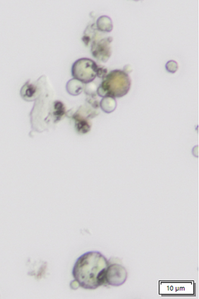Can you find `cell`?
Returning a JSON list of instances; mask_svg holds the SVG:
<instances>
[{"mask_svg": "<svg viewBox=\"0 0 199 299\" xmlns=\"http://www.w3.org/2000/svg\"><path fill=\"white\" fill-rule=\"evenodd\" d=\"M108 265V261L100 252H87L81 255L75 262L72 275L80 287L85 289L94 290L105 283Z\"/></svg>", "mask_w": 199, "mask_h": 299, "instance_id": "1", "label": "cell"}, {"mask_svg": "<svg viewBox=\"0 0 199 299\" xmlns=\"http://www.w3.org/2000/svg\"><path fill=\"white\" fill-rule=\"evenodd\" d=\"M132 86V80L128 74L120 69L109 72L98 88L97 94L100 97L120 98L126 96Z\"/></svg>", "mask_w": 199, "mask_h": 299, "instance_id": "2", "label": "cell"}, {"mask_svg": "<svg viewBox=\"0 0 199 299\" xmlns=\"http://www.w3.org/2000/svg\"><path fill=\"white\" fill-rule=\"evenodd\" d=\"M98 65L92 59L81 58L74 62L71 68L73 78L84 84L93 82L97 76Z\"/></svg>", "mask_w": 199, "mask_h": 299, "instance_id": "3", "label": "cell"}, {"mask_svg": "<svg viewBox=\"0 0 199 299\" xmlns=\"http://www.w3.org/2000/svg\"><path fill=\"white\" fill-rule=\"evenodd\" d=\"M194 281H160V294L162 296H191L195 294Z\"/></svg>", "mask_w": 199, "mask_h": 299, "instance_id": "4", "label": "cell"}, {"mask_svg": "<svg viewBox=\"0 0 199 299\" xmlns=\"http://www.w3.org/2000/svg\"><path fill=\"white\" fill-rule=\"evenodd\" d=\"M113 40L112 37H108L99 41H94L91 48L93 57L99 61L105 63L112 55L111 44Z\"/></svg>", "mask_w": 199, "mask_h": 299, "instance_id": "5", "label": "cell"}, {"mask_svg": "<svg viewBox=\"0 0 199 299\" xmlns=\"http://www.w3.org/2000/svg\"><path fill=\"white\" fill-rule=\"evenodd\" d=\"M128 277L126 268L119 264L108 265L106 270L105 283L114 287L124 284Z\"/></svg>", "mask_w": 199, "mask_h": 299, "instance_id": "6", "label": "cell"}, {"mask_svg": "<svg viewBox=\"0 0 199 299\" xmlns=\"http://www.w3.org/2000/svg\"><path fill=\"white\" fill-rule=\"evenodd\" d=\"M84 88V83L75 78L68 80L66 85L67 92L72 96L80 95L83 91Z\"/></svg>", "mask_w": 199, "mask_h": 299, "instance_id": "7", "label": "cell"}, {"mask_svg": "<svg viewBox=\"0 0 199 299\" xmlns=\"http://www.w3.org/2000/svg\"><path fill=\"white\" fill-rule=\"evenodd\" d=\"M96 27L100 32L110 33L113 29L112 20L107 16H100L96 22Z\"/></svg>", "mask_w": 199, "mask_h": 299, "instance_id": "8", "label": "cell"}, {"mask_svg": "<svg viewBox=\"0 0 199 299\" xmlns=\"http://www.w3.org/2000/svg\"><path fill=\"white\" fill-rule=\"evenodd\" d=\"M100 106L105 113H111L117 107V102L113 97H105L101 100Z\"/></svg>", "mask_w": 199, "mask_h": 299, "instance_id": "9", "label": "cell"}, {"mask_svg": "<svg viewBox=\"0 0 199 299\" xmlns=\"http://www.w3.org/2000/svg\"><path fill=\"white\" fill-rule=\"evenodd\" d=\"M73 117L75 120V128H76L79 133L86 134L90 130L91 125L84 117L77 113Z\"/></svg>", "mask_w": 199, "mask_h": 299, "instance_id": "10", "label": "cell"}, {"mask_svg": "<svg viewBox=\"0 0 199 299\" xmlns=\"http://www.w3.org/2000/svg\"><path fill=\"white\" fill-rule=\"evenodd\" d=\"M37 88L32 84L27 83L21 90V95L24 99L27 100H33L35 99Z\"/></svg>", "mask_w": 199, "mask_h": 299, "instance_id": "11", "label": "cell"}, {"mask_svg": "<svg viewBox=\"0 0 199 299\" xmlns=\"http://www.w3.org/2000/svg\"><path fill=\"white\" fill-rule=\"evenodd\" d=\"M66 112V109L64 104L60 101H56L54 104L53 114L56 117L57 121L60 120Z\"/></svg>", "mask_w": 199, "mask_h": 299, "instance_id": "12", "label": "cell"}, {"mask_svg": "<svg viewBox=\"0 0 199 299\" xmlns=\"http://www.w3.org/2000/svg\"><path fill=\"white\" fill-rule=\"evenodd\" d=\"M84 90L87 95L94 97L97 94L98 87L96 83L93 81L85 84Z\"/></svg>", "mask_w": 199, "mask_h": 299, "instance_id": "13", "label": "cell"}, {"mask_svg": "<svg viewBox=\"0 0 199 299\" xmlns=\"http://www.w3.org/2000/svg\"><path fill=\"white\" fill-rule=\"evenodd\" d=\"M166 68L169 73L175 74L178 70V65L176 61L169 60L167 62Z\"/></svg>", "mask_w": 199, "mask_h": 299, "instance_id": "14", "label": "cell"}, {"mask_svg": "<svg viewBox=\"0 0 199 299\" xmlns=\"http://www.w3.org/2000/svg\"><path fill=\"white\" fill-rule=\"evenodd\" d=\"M107 69L104 67L98 66L97 76L103 79L107 75Z\"/></svg>", "mask_w": 199, "mask_h": 299, "instance_id": "15", "label": "cell"}, {"mask_svg": "<svg viewBox=\"0 0 199 299\" xmlns=\"http://www.w3.org/2000/svg\"><path fill=\"white\" fill-rule=\"evenodd\" d=\"M123 71L127 74H130L133 72L132 67L130 65H126L124 67H123Z\"/></svg>", "mask_w": 199, "mask_h": 299, "instance_id": "16", "label": "cell"}]
</instances>
